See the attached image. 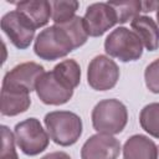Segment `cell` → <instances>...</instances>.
<instances>
[{"label": "cell", "mask_w": 159, "mask_h": 159, "mask_svg": "<svg viewBox=\"0 0 159 159\" xmlns=\"http://www.w3.org/2000/svg\"><path fill=\"white\" fill-rule=\"evenodd\" d=\"M45 125L50 138L58 145L75 144L82 134L81 118L68 111H55L45 116Z\"/></svg>", "instance_id": "cell-1"}, {"label": "cell", "mask_w": 159, "mask_h": 159, "mask_svg": "<svg viewBox=\"0 0 159 159\" xmlns=\"http://www.w3.org/2000/svg\"><path fill=\"white\" fill-rule=\"evenodd\" d=\"M128 120L125 106L118 99H103L96 104L92 111L93 128L102 134L120 133Z\"/></svg>", "instance_id": "cell-2"}, {"label": "cell", "mask_w": 159, "mask_h": 159, "mask_svg": "<svg viewBox=\"0 0 159 159\" xmlns=\"http://www.w3.org/2000/svg\"><path fill=\"white\" fill-rule=\"evenodd\" d=\"M34 50L40 58L53 61L67 56L75 47L66 31L60 25H53L37 35Z\"/></svg>", "instance_id": "cell-3"}, {"label": "cell", "mask_w": 159, "mask_h": 159, "mask_svg": "<svg viewBox=\"0 0 159 159\" xmlns=\"http://www.w3.org/2000/svg\"><path fill=\"white\" fill-rule=\"evenodd\" d=\"M106 52L123 62L135 61L143 53V43L134 31L127 27H117L104 41Z\"/></svg>", "instance_id": "cell-4"}, {"label": "cell", "mask_w": 159, "mask_h": 159, "mask_svg": "<svg viewBox=\"0 0 159 159\" xmlns=\"http://www.w3.org/2000/svg\"><path fill=\"white\" fill-rule=\"evenodd\" d=\"M15 142L26 155H37L48 145V135L36 118H27L15 125Z\"/></svg>", "instance_id": "cell-5"}, {"label": "cell", "mask_w": 159, "mask_h": 159, "mask_svg": "<svg viewBox=\"0 0 159 159\" xmlns=\"http://www.w3.org/2000/svg\"><path fill=\"white\" fill-rule=\"evenodd\" d=\"M73 87L56 71L45 72L36 84L37 97L45 104L60 106L68 102L73 94Z\"/></svg>", "instance_id": "cell-6"}, {"label": "cell", "mask_w": 159, "mask_h": 159, "mask_svg": "<svg viewBox=\"0 0 159 159\" xmlns=\"http://www.w3.org/2000/svg\"><path fill=\"white\" fill-rule=\"evenodd\" d=\"M119 68L117 63L107 56H96L88 65L87 81L96 91H107L117 84Z\"/></svg>", "instance_id": "cell-7"}, {"label": "cell", "mask_w": 159, "mask_h": 159, "mask_svg": "<svg viewBox=\"0 0 159 159\" xmlns=\"http://www.w3.org/2000/svg\"><path fill=\"white\" fill-rule=\"evenodd\" d=\"M1 29L11 43L20 50L29 47L35 36V26L17 10L10 11L2 16Z\"/></svg>", "instance_id": "cell-8"}, {"label": "cell", "mask_w": 159, "mask_h": 159, "mask_svg": "<svg viewBox=\"0 0 159 159\" xmlns=\"http://www.w3.org/2000/svg\"><path fill=\"white\" fill-rule=\"evenodd\" d=\"M83 21L87 34L97 37L117 24V16L108 2H94L87 7Z\"/></svg>", "instance_id": "cell-9"}, {"label": "cell", "mask_w": 159, "mask_h": 159, "mask_svg": "<svg viewBox=\"0 0 159 159\" xmlns=\"http://www.w3.org/2000/svg\"><path fill=\"white\" fill-rule=\"evenodd\" d=\"M43 73L45 71L41 65L36 62H24L15 66L5 75L2 86L16 87L31 92L36 89V84Z\"/></svg>", "instance_id": "cell-10"}, {"label": "cell", "mask_w": 159, "mask_h": 159, "mask_svg": "<svg viewBox=\"0 0 159 159\" xmlns=\"http://www.w3.org/2000/svg\"><path fill=\"white\" fill-rule=\"evenodd\" d=\"M120 152V143L109 134H94L82 147V159H117Z\"/></svg>", "instance_id": "cell-11"}, {"label": "cell", "mask_w": 159, "mask_h": 159, "mask_svg": "<svg viewBox=\"0 0 159 159\" xmlns=\"http://www.w3.org/2000/svg\"><path fill=\"white\" fill-rule=\"evenodd\" d=\"M29 93L30 92L21 89V88L2 86V88H1V103H0L1 114L12 117V116L26 112L31 104V99H30Z\"/></svg>", "instance_id": "cell-12"}, {"label": "cell", "mask_w": 159, "mask_h": 159, "mask_svg": "<svg viewBox=\"0 0 159 159\" xmlns=\"http://www.w3.org/2000/svg\"><path fill=\"white\" fill-rule=\"evenodd\" d=\"M158 147L145 135H132L123 147V159H157Z\"/></svg>", "instance_id": "cell-13"}, {"label": "cell", "mask_w": 159, "mask_h": 159, "mask_svg": "<svg viewBox=\"0 0 159 159\" xmlns=\"http://www.w3.org/2000/svg\"><path fill=\"white\" fill-rule=\"evenodd\" d=\"M16 10L25 15L29 21L35 26V29L45 26L52 15L51 4L46 0L20 1L16 4Z\"/></svg>", "instance_id": "cell-14"}, {"label": "cell", "mask_w": 159, "mask_h": 159, "mask_svg": "<svg viewBox=\"0 0 159 159\" xmlns=\"http://www.w3.org/2000/svg\"><path fill=\"white\" fill-rule=\"evenodd\" d=\"M130 26L137 34L147 50L154 51L159 46V27L157 22L148 16H137L132 20Z\"/></svg>", "instance_id": "cell-15"}, {"label": "cell", "mask_w": 159, "mask_h": 159, "mask_svg": "<svg viewBox=\"0 0 159 159\" xmlns=\"http://www.w3.org/2000/svg\"><path fill=\"white\" fill-rule=\"evenodd\" d=\"M108 4L113 7L117 22L124 24L129 20H133L142 11V1L138 0H127V1H108Z\"/></svg>", "instance_id": "cell-16"}, {"label": "cell", "mask_w": 159, "mask_h": 159, "mask_svg": "<svg viewBox=\"0 0 159 159\" xmlns=\"http://www.w3.org/2000/svg\"><path fill=\"white\" fill-rule=\"evenodd\" d=\"M139 122L147 133L159 138V103L147 104L140 112Z\"/></svg>", "instance_id": "cell-17"}, {"label": "cell", "mask_w": 159, "mask_h": 159, "mask_svg": "<svg viewBox=\"0 0 159 159\" xmlns=\"http://www.w3.org/2000/svg\"><path fill=\"white\" fill-rule=\"evenodd\" d=\"M60 26L66 31V34L68 35L70 40L72 41L75 48L82 46L87 41L88 34H87V30H86V26H84L83 17L75 16L73 19H71L70 21H67V22H65Z\"/></svg>", "instance_id": "cell-18"}, {"label": "cell", "mask_w": 159, "mask_h": 159, "mask_svg": "<svg viewBox=\"0 0 159 159\" xmlns=\"http://www.w3.org/2000/svg\"><path fill=\"white\" fill-rule=\"evenodd\" d=\"M52 9V20L56 25H62L75 17V12L78 9V2L70 1H50Z\"/></svg>", "instance_id": "cell-19"}, {"label": "cell", "mask_w": 159, "mask_h": 159, "mask_svg": "<svg viewBox=\"0 0 159 159\" xmlns=\"http://www.w3.org/2000/svg\"><path fill=\"white\" fill-rule=\"evenodd\" d=\"M53 71H56L61 77H63L73 88L80 84L81 68L75 60H63L53 67Z\"/></svg>", "instance_id": "cell-20"}, {"label": "cell", "mask_w": 159, "mask_h": 159, "mask_svg": "<svg viewBox=\"0 0 159 159\" xmlns=\"http://www.w3.org/2000/svg\"><path fill=\"white\" fill-rule=\"evenodd\" d=\"M0 159H19L15 150V135L6 125L1 127V149Z\"/></svg>", "instance_id": "cell-21"}, {"label": "cell", "mask_w": 159, "mask_h": 159, "mask_svg": "<svg viewBox=\"0 0 159 159\" xmlns=\"http://www.w3.org/2000/svg\"><path fill=\"white\" fill-rule=\"evenodd\" d=\"M144 78L148 89L153 93H159V58L147 66Z\"/></svg>", "instance_id": "cell-22"}, {"label": "cell", "mask_w": 159, "mask_h": 159, "mask_svg": "<svg viewBox=\"0 0 159 159\" xmlns=\"http://www.w3.org/2000/svg\"><path fill=\"white\" fill-rule=\"evenodd\" d=\"M159 9V1H142V11L148 12Z\"/></svg>", "instance_id": "cell-23"}, {"label": "cell", "mask_w": 159, "mask_h": 159, "mask_svg": "<svg viewBox=\"0 0 159 159\" xmlns=\"http://www.w3.org/2000/svg\"><path fill=\"white\" fill-rule=\"evenodd\" d=\"M41 159H71V157L68 154H66L65 152H53V153L45 155Z\"/></svg>", "instance_id": "cell-24"}, {"label": "cell", "mask_w": 159, "mask_h": 159, "mask_svg": "<svg viewBox=\"0 0 159 159\" xmlns=\"http://www.w3.org/2000/svg\"><path fill=\"white\" fill-rule=\"evenodd\" d=\"M157 20H158V22H159V9H158V11H157Z\"/></svg>", "instance_id": "cell-25"}, {"label": "cell", "mask_w": 159, "mask_h": 159, "mask_svg": "<svg viewBox=\"0 0 159 159\" xmlns=\"http://www.w3.org/2000/svg\"><path fill=\"white\" fill-rule=\"evenodd\" d=\"M157 159H159V147H158V158Z\"/></svg>", "instance_id": "cell-26"}]
</instances>
